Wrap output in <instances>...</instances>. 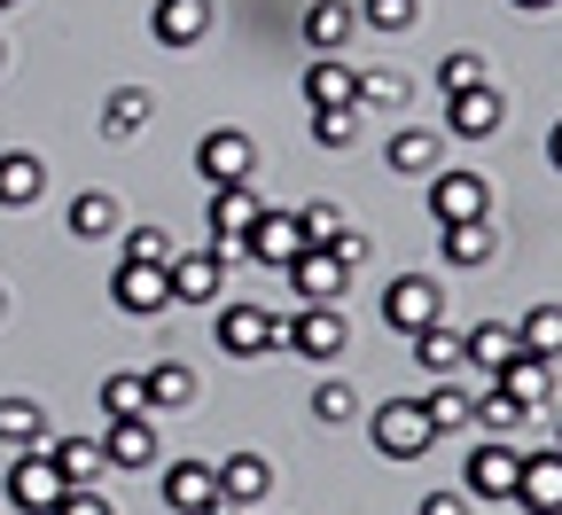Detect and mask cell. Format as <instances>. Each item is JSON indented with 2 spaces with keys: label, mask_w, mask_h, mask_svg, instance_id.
Segmentation results:
<instances>
[{
  "label": "cell",
  "mask_w": 562,
  "mask_h": 515,
  "mask_svg": "<svg viewBox=\"0 0 562 515\" xmlns=\"http://www.w3.org/2000/svg\"><path fill=\"white\" fill-rule=\"evenodd\" d=\"M368 437H375V454H383V461H422V454L438 446V429H430V414H422V399H391V406H375Z\"/></svg>",
  "instance_id": "1"
},
{
  "label": "cell",
  "mask_w": 562,
  "mask_h": 515,
  "mask_svg": "<svg viewBox=\"0 0 562 515\" xmlns=\"http://www.w3.org/2000/svg\"><path fill=\"white\" fill-rule=\"evenodd\" d=\"M438 321H446V298H438L430 273H398V281L383 289V328H391V336L414 344L422 328H438Z\"/></svg>",
  "instance_id": "2"
},
{
  "label": "cell",
  "mask_w": 562,
  "mask_h": 515,
  "mask_svg": "<svg viewBox=\"0 0 562 515\" xmlns=\"http://www.w3.org/2000/svg\"><path fill=\"white\" fill-rule=\"evenodd\" d=\"M227 258H235V250H220V243H203V250H172V266H165L172 305H211V298H220V281H227Z\"/></svg>",
  "instance_id": "3"
},
{
  "label": "cell",
  "mask_w": 562,
  "mask_h": 515,
  "mask_svg": "<svg viewBox=\"0 0 562 515\" xmlns=\"http://www.w3.org/2000/svg\"><path fill=\"white\" fill-rule=\"evenodd\" d=\"M250 165H258V149H250V133H235V125H220V133L195 141V172H203V188H235V180H250Z\"/></svg>",
  "instance_id": "4"
},
{
  "label": "cell",
  "mask_w": 562,
  "mask_h": 515,
  "mask_svg": "<svg viewBox=\"0 0 562 515\" xmlns=\"http://www.w3.org/2000/svg\"><path fill=\"white\" fill-rule=\"evenodd\" d=\"M281 344L305 351V359H336L351 344V321H344V305H305L297 321H281Z\"/></svg>",
  "instance_id": "5"
},
{
  "label": "cell",
  "mask_w": 562,
  "mask_h": 515,
  "mask_svg": "<svg viewBox=\"0 0 562 515\" xmlns=\"http://www.w3.org/2000/svg\"><path fill=\"white\" fill-rule=\"evenodd\" d=\"M0 484H9V500H16L24 515H47V507H55V500L70 492V484H63V469L47 461V446H40V454H16Z\"/></svg>",
  "instance_id": "6"
},
{
  "label": "cell",
  "mask_w": 562,
  "mask_h": 515,
  "mask_svg": "<svg viewBox=\"0 0 562 515\" xmlns=\"http://www.w3.org/2000/svg\"><path fill=\"white\" fill-rule=\"evenodd\" d=\"M430 211H438V227H469V219H484L492 211L484 172H430Z\"/></svg>",
  "instance_id": "7"
},
{
  "label": "cell",
  "mask_w": 562,
  "mask_h": 515,
  "mask_svg": "<svg viewBox=\"0 0 562 515\" xmlns=\"http://www.w3.org/2000/svg\"><path fill=\"white\" fill-rule=\"evenodd\" d=\"M110 298H117L125 321H157L172 305V281H165V266H117L110 273Z\"/></svg>",
  "instance_id": "8"
},
{
  "label": "cell",
  "mask_w": 562,
  "mask_h": 515,
  "mask_svg": "<svg viewBox=\"0 0 562 515\" xmlns=\"http://www.w3.org/2000/svg\"><path fill=\"white\" fill-rule=\"evenodd\" d=\"M235 250L258 258V266H281V273H290V258L305 250V227H297L290 211H258V219H250V235H243Z\"/></svg>",
  "instance_id": "9"
},
{
  "label": "cell",
  "mask_w": 562,
  "mask_h": 515,
  "mask_svg": "<svg viewBox=\"0 0 562 515\" xmlns=\"http://www.w3.org/2000/svg\"><path fill=\"white\" fill-rule=\"evenodd\" d=\"M165 507L172 515H220V477H211V461H172L165 469Z\"/></svg>",
  "instance_id": "10"
},
{
  "label": "cell",
  "mask_w": 562,
  "mask_h": 515,
  "mask_svg": "<svg viewBox=\"0 0 562 515\" xmlns=\"http://www.w3.org/2000/svg\"><path fill=\"white\" fill-rule=\"evenodd\" d=\"M273 344H281V321H273L266 305H227V313H220V351L258 359V351H273Z\"/></svg>",
  "instance_id": "11"
},
{
  "label": "cell",
  "mask_w": 562,
  "mask_h": 515,
  "mask_svg": "<svg viewBox=\"0 0 562 515\" xmlns=\"http://www.w3.org/2000/svg\"><path fill=\"white\" fill-rule=\"evenodd\" d=\"M290 281H297L305 305H336L344 289H351V266H344L336 250H297V258H290Z\"/></svg>",
  "instance_id": "12"
},
{
  "label": "cell",
  "mask_w": 562,
  "mask_h": 515,
  "mask_svg": "<svg viewBox=\"0 0 562 515\" xmlns=\"http://www.w3.org/2000/svg\"><path fill=\"white\" fill-rule=\"evenodd\" d=\"M305 102L313 110H360V70L344 55H313L305 63Z\"/></svg>",
  "instance_id": "13"
},
{
  "label": "cell",
  "mask_w": 562,
  "mask_h": 515,
  "mask_svg": "<svg viewBox=\"0 0 562 515\" xmlns=\"http://www.w3.org/2000/svg\"><path fill=\"white\" fill-rule=\"evenodd\" d=\"M492 391H508L524 414H539L547 399H554V359H531V351H516L501 376H492Z\"/></svg>",
  "instance_id": "14"
},
{
  "label": "cell",
  "mask_w": 562,
  "mask_h": 515,
  "mask_svg": "<svg viewBox=\"0 0 562 515\" xmlns=\"http://www.w3.org/2000/svg\"><path fill=\"white\" fill-rule=\"evenodd\" d=\"M102 461L110 469H149L157 461V422L149 414H117L110 437H102Z\"/></svg>",
  "instance_id": "15"
},
{
  "label": "cell",
  "mask_w": 562,
  "mask_h": 515,
  "mask_svg": "<svg viewBox=\"0 0 562 515\" xmlns=\"http://www.w3.org/2000/svg\"><path fill=\"white\" fill-rule=\"evenodd\" d=\"M516 500L531 515H562V454H524L516 461Z\"/></svg>",
  "instance_id": "16"
},
{
  "label": "cell",
  "mask_w": 562,
  "mask_h": 515,
  "mask_svg": "<svg viewBox=\"0 0 562 515\" xmlns=\"http://www.w3.org/2000/svg\"><path fill=\"white\" fill-rule=\"evenodd\" d=\"M266 203L250 195V180H235V188H211V243L220 250H235L243 235H250V219H258Z\"/></svg>",
  "instance_id": "17"
},
{
  "label": "cell",
  "mask_w": 562,
  "mask_h": 515,
  "mask_svg": "<svg viewBox=\"0 0 562 515\" xmlns=\"http://www.w3.org/2000/svg\"><path fill=\"white\" fill-rule=\"evenodd\" d=\"M446 133H461V141L501 133V94H492V87H461V94H446Z\"/></svg>",
  "instance_id": "18"
},
{
  "label": "cell",
  "mask_w": 562,
  "mask_h": 515,
  "mask_svg": "<svg viewBox=\"0 0 562 515\" xmlns=\"http://www.w3.org/2000/svg\"><path fill=\"white\" fill-rule=\"evenodd\" d=\"M211 477H220V500H227V507H258V500L273 492V469H266L258 454H227Z\"/></svg>",
  "instance_id": "19"
},
{
  "label": "cell",
  "mask_w": 562,
  "mask_h": 515,
  "mask_svg": "<svg viewBox=\"0 0 562 515\" xmlns=\"http://www.w3.org/2000/svg\"><path fill=\"white\" fill-rule=\"evenodd\" d=\"M516 461L508 446H476L469 454V500H516Z\"/></svg>",
  "instance_id": "20"
},
{
  "label": "cell",
  "mask_w": 562,
  "mask_h": 515,
  "mask_svg": "<svg viewBox=\"0 0 562 515\" xmlns=\"http://www.w3.org/2000/svg\"><path fill=\"white\" fill-rule=\"evenodd\" d=\"M40 195H47V165L32 149H9L0 157V211H32Z\"/></svg>",
  "instance_id": "21"
},
{
  "label": "cell",
  "mask_w": 562,
  "mask_h": 515,
  "mask_svg": "<svg viewBox=\"0 0 562 515\" xmlns=\"http://www.w3.org/2000/svg\"><path fill=\"white\" fill-rule=\"evenodd\" d=\"M149 32H157V47H195L211 32V0H157Z\"/></svg>",
  "instance_id": "22"
},
{
  "label": "cell",
  "mask_w": 562,
  "mask_h": 515,
  "mask_svg": "<svg viewBox=\"0 0 562 515\" xmlns=\"http://www.w3.org/2000/svg\"><path fill=\"white\" fill-rule=\"evenodd\" d=\"M461 351H469V367H484V376H501V367H508V359H516L524 344H516V328H508V321H484V328H469V336H461Z\"/></svg>",
  "instance_id": "23"
},
{
  "label": "cell",
  "mask_w": 562,
  "mask_h": 515,
  "mask_svg": "<svg viewBox=\"0 0 562 515\" xmlns=\"http://www.w3.org/2000/svg\"><path fill=\"white\" fill-rule=\"evenodd\" d=\"M47 461L63 469V484H94V477L110 469V461H102V437H55Z\"/></svg>",
  "instance_id": "24"
},
{
  "label": "cell",
  "mask_w": 562,
  "mask_h": 515,
  "mask_svg": "<svg viewBox=\"0 0 562 515\" xmlns=\"http://www.w3.org/2000/svg\"><path fill=\"white\" fill-rule=\"evenodd\" d=\"M414 367H422V376H461L469 351H461V336L438 321V328H422V336H414Z\"/></svg>",
  "instance_id": "25"
},
{
  "label": "cell",
  "mask_w": 562,
  "mask_h": 515,
  "mask_svg": "<svg viewBox=\"0 0 562 515\" xmlns=\"http://www.w3.org/2000/svg\"><path fill=\"white\" fill-rule=\"evenodd\" d=\"M40 437H47V414L32 399H0V446H9V454H40Z\"/></svg>",
  "instance_id": "26"
},
{
  "label": "cell",
  "mask_w": 562,
  "mask_h": 515,
  "mask_svg": "<svg viewBox=\"0 0 562 515\" xmlns=\"http://www.w3.org/2000/svg\"><path fill=\"white\" fill-rule=\"evenodd\" d=\"M351 24H360V16H351V9H344V0H313V9H305V47H321V55H336V47L351 40Z\"/></svg>",
  "instance_id": "27"
},
{
  "label": "cell",
  "mask_w": 562,
  "mask_h": 515,
  "mask_svg": "<svg viewBox=\"0 0 562 515\" xmlns=\"http://www.w3.org/2000/svg\"><path fill=\"white\" fill-rule=\"evenodd\" d=\"M149 117H157V102L140 94V87H117V94L102 102V133H110V141H133V133L149 125Z\"/></svg>",
  "instance_id": "28"
},
{
  "label": "cell",
  "mask_w": 562,
  "mask_h": 515,
  "mask_svg": "<svg viewBox=\"0 0 562 515\" xmlns=\"http://www.w3.org/2000/svg\"><path fill=\"white\" fill-rule=\"evenodd\" d=\"M140 391H149V414H165V406H188L195 399V376H188L180 359H157L149 376H140Z\"/></svg>",
  "instance_id": "29"
},
{
  "label": "cell",
  "mask_w": 562,
  "mask_h": 515,
  "mask_svg": "<svg viewBox=\"0 0 562 515\" xmlns=\"http://www.w3.org/2000/svg\"><path fill=\"white\" fill-rule=\"evenodd\" d=\"M383 157H391V172H438V133H422V125H398Z\"/></svg>",
  "instance_id": "30"
},
{
  "label": "cell",
  "mask_w": 562,
  "mask_h": 515,
  "mask_svg": "<svg viewBox=\"0 0 562 515\" xmlns=\"http://www.w3.org/2000/svg\"><path fill=\"white\" fill-rule=\"evenodd\" d=\"M70 235H79V243H102V235H117V203H110L102 188L70 195Z\"/></svg>",
  "instance_id": "31"
},
{
  "label": "cell",
  "mask_w": 562,
  "mask_h": 515,
  "mask_svg": "<svg viewBox=\"0 0 562 515\" xmlns=\"http://www.w3.org/2000/svg\"><path fill=\"white\" fill-rule=\"evenodd\" d=\"M438 250H446V266L476 273V266L492 258V227H484V219H469V227H446V235H438Z\"/></svg>",
  "instance_id": "32"
},
{
  "label": "cell",
  "mask_w": 562,
  "mask_h": 515,
  "mask_svg": "<svg viewBox=\"0 0 562 515\" xmlns=\"http://www.w3.org/2000/svg\"><path fill=\"white\" fill-rule=\"evenodd\" d=\"M516 344H524L531 359H562V305H531L524 328H516Z\"/></svg>",
  "instance_id": "33"
},
{
  "label": "cell",
  "mask_w": 562,
  "mask_h": 515,
  "mask_svg": "<svg viewBox=\"0 0 562 515\" xmlns=\"http://www.w3.org/2000/svg\"><path fill=\"white\" fill-rule=\"evenodd\" d=\"M406 70H360V102L368 110H406Z\"/></svg>",
  "instance_id": "34"
},
{
  "label": "cell",
  "mask_w": 562,
  "mask_h": 515,
  "mask_svg": "<svg viewBox=\"0 0 562 515\" xmlns=\"http://www.w3.org/2000/svg\"><path fill=\"white\" fill-rule=\"evenodd\" d=\"M313 141L321 149H351L360 141V110H313Z\"/></svg>",
  "instance_id": "35"
},
{
  "label": "cell",
  "mask_w": 562,
  "mask_h": 515,
  "mask_svg": "<svg viewBox=\"0 0 562 515\" xmlns=\"http://www.w3.org/2000/svg\"><path fill=\"white\" fill-rule=\"evenodd\" d=\"M297 227H305V250H328V243L344 235V211H336V203H305Z\"/></svg>",
  "instance_id": "36"
},
{
  "label": "cell",
  "mask_w": 562,
  "mask_h": 515,
  "mask_svg": "<svg viewBox=\"0 0 562 515\" xmlns=\"http://www.w3.org/2000/svg\"><path fill=\"white\" fill-rule=\"evenodd\" d=\"M102 414L117 422V414H149V391H140V376H110L102 383Z\"/></svg>",
  "instance_id": "37"
},
{
  "label": "cell",
  "mask_w": 562,
  "mask_h": 515,
  "mask_svg": "<svg viewBox=\"0 0 562 515\" xmlns=\"http://www.w3.org/2000/svg\"><path fill=\"white\" fill-rule=\"evenodd\" d=\"M351 414H360V399H351V383H344V376H328V383L313 391V422H351Z\"/></svg>",
  "instance_id": "38"
},
{
  "label": "cell",
  "mask_w": 562,
  "mask_h": 515,
  "mask_svg": "<svg viewBox=\"0 0 562 515\" xmlns=\"http://www.w3.org/2000/svg\"><path fill=\"white\" fill-rule=\"evenodd\" d=\"M469 422H484V429H492V437H508V429H516V422H524V406H516V399H508V391H492V399H476V406H469Z\"/></svg>",
  "instance_id": "39"
},
{
  "label": "cell",
  "mask_w": 562,
  "mask_h": 515,
  "mask_svg": "<svg viewBox=\"0 0 562 515\" xmlns=\"http://www.w3.org/2000/svg\"><path fill=\"white\" fill-rule=\"evenodd\" d=\"M469 406H476V399H461V391H430V399H422V414H430V429H438V437H446V429H461V422H469Z\"/></svg>",
  "instance_id": "40"
},
{
  "label": "cell",
  "mask_w": 562,
  "mask_h": 515,
  "mask_svg": "<svg viewBox=\"0 0 562 515\" xmlns=\"http://www.w3.org/2000/svg\"><path fill=\"white\" fill-rule=\"evenodd\" d=\"M438 87H446V94H461V87H484V63H476L469 47H453V55L438 63Z\"/></svg>",
  "instance_id": "41"
},
{
  "label": "cell",
  "mask_w": 562,
  "mask_h": 515,
  "mask_svg": "<svg viewBox=\"0 0 562 515\" xmlns=\"http://www.w3.org/2000/svg\"><path fill=\"white\" fill-rule=\"evenodd\" d=\"M125 266H172V243H165L157 227H133V235H125Z\"/></svg>",
  "instance_id": "42"
},
{
  "label": "cell",
  "mask_w": 562,
  "mask_h": 515,
  "mask_svg": "<svg viewBox=\"0 0 562 515\" xmlns=\"http://www.w3.org/2000/svg\"><path fill=\"white\" fill-rule=\"evenodd\" d=\"M375 32H406L414 16H422V0H368V9H360Z\"/></svg>",
  "instance_id": "43"
},
{
  "label": "cell",
  "mask_w": 562,
  "mask_h": 515,
  "mask_svg": "<svg viewBox=\"0 0 562 515\" xmlns=\"http://www.w3.org/2000/svg\"><path fill=\"white\" fill-rule=\"evenodd\" d=\"M47 515H110V500H102L94 484H70V492H63V500H55Z\"/></svg>",
  "instance_id": "44"
},
{
  "label": "cell",
  "mask_w": 562,
  "mask_h": 515,
  "mask_svg": "<svg viewBox=\"0 0 562 515\" xmlns=\"http://www.w3.org/2000/svg\"><path fill=\"white\" fill-rule=\"evenodd\" d=\"M422 515H469V492L438 484V492H422Z\"/></svg>",
  "instance_id": "45"
},
{
  "label": "cell",
  "mask_w": 562,
  "mask_h": 515,
  "mask_svg": "<svg viewBox=\"0 0 562 515\" xmlns=\"http://www.w3.org/2000/svg\"><path fill=\"white\" fill-rule=\"evenodd\" d=\"M328 250H336V258H344V266H360V258H368V235H351V227H344V235H336V243H328Z\"/></svg>",
  "instance_id": "46"
},
{
  "label": "cell",
  "mask_w": 562,
  "mask_h": 515,
  "mask_svg": "<svg viewBox=\"0 0 562 515\" xmlns=\"http://www.w3.org/2000/svg\"><path fill=\"white\" fill-rule=\"evenodd\" d=\"M547 157H554V172H562V125H554V133H547Z\"/></svg>",
  "instance_id": "47"
},
{
  "label": "cell",
  "mask_w": 562,
  "mask_h": 515,
  "mask_svg": "<svg viewBox=\"0 0 562 515\" xmlns=\"http://www.w3.org/2000/svg\"><path fill=\"white\" fill-rule=\"evenodd\" d=\"M516 9H554V0H516Z\"/></svg>",
  "instance_id": "48"
},
{
  "label": "cell",
  "mask_w": 562,
  "mask_h": 515,
  "mask_svg": "<svg viewBox=\"0 0 562 515\" xmlns=\"http://www.w3.org/2000/svg\"><path fill=\"white\" fill-rule=\"evenodd\" d=\"M554 454H562V422H554Z\"/></svg>",
  "instance_id": "49"
},
{
  "label": "cell",
  "mask_w": 562,
  "mask_h": 515,
  "mask_svg": "<svg viewBox=\"0 0 562 515\" xmlns=\"http://www.w3.org/2000/svg\"><path fill=\"white\" fill-rule=\"evenodd\" d=\"M0 63H9V40H0Z\"/></svg>",
  "instance_id": "50"
},
{
  "label": "cell",
  "mask_w": 562,
  "mask_h": 515,
  "mask_svg": "<svg viewBox=\"0 0 562 515\" xmlns=\"http://www.w3.org/2000/svg\"><path fill=\"white\" fill-rule=\"evenodd\" d=\"M0 305H9V289H0Z\"/></svg>",
  "instance_id": "51"
},
{
  "label": "cell",
  "mask_w": 562,
  "mask_h": 515,
  "mask_svg": "<svg viewBox=\"0 0 562 515\" xmlns=\"http://www.w3.org/2000/svg\"><path fill=\"white\" fill-rule=\"evenodd\" d=\"M0 9H16V0H0Z\"/></svg>",
  "instance_id": "52"
}]
</instances>
